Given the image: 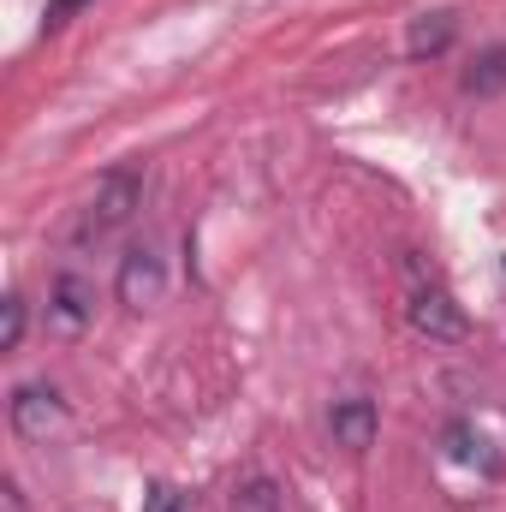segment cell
Listing matches in <instances>:
<instances>
[{
	"label": "cell",
	"instance_id": "6da1fadb",
	"mask_svg": "<svg viewBox=\"0 0 506 512\" xmlns=\"http://www.w3.org/2000/svg\"><path fill=\"white\" fill-rule=\"evenodd\" d=\"M405 322H411L423 340H435V346H459V340L471 334L465 304L423 268L417 251H405Z\"/></svg>",
	"mask_w": 506,
	"mask_h": 512
},
{
	"label": "cell",
	"instance_id": "7a4b0ae2",
	"mask_svg": "<svg viewBox=\"0 0 506 512\" xmlns=\"http://www.w3.org/2000/svg\"><path fill=\"white\" fill-rule=\"evenodd\" d=\"M137 203H143V173H137V167H114V173L96 185V197L84 203V215H78V227H72V245H102V239H114L131 215H137Z\"/></svg>",
	"mask_w": 506,
	"mask_h": 512
},
{
	"label": "cell",
	"instance_id": "3957f363",
	"mask_svg": "<svg viewBox=\"0 0 506 512\" xmlns=\"http://www.w3.org/2000/svg\"><path fill=\"white\" fill-rule=\"evenodd\" d=\"M6 423H12V435L18 441H30V447H48L66 423H72V411H66V399H60V387L48 382H18L12 387V399H6Z\"/></svg>",
	"mask_w": 506,
	"mask_h": 512
},
{
	"label": "cell",
	"instance_id": "277c9868",
	"mask_svg": "<svg viewBox=\"0 0 506 512\" xmlns=\"http://www.w3.org/2000/svg\"><path fill=\"white\" fill-rule=\"evenodd\" d=\"M90 322H96V286L84 274H54L48 280V304H42L48 340H84Z\"/></svg>",
	"mask_w": 506,
	"mask_h": 512
},
{
	"label": "cell",
	"instance_id": "5b68a950",
	"mask_svg": "<svg viewBox=\"0 0 506 512\" xmlns=\"http://www.w3.org/2000/svg\"><path fill=\"white\" fill-rule=\"evenodd\" d=\"M114 298L126 304V310H155L161 298H167V262L155 245H131L120 256V268H114Z\"/></svg>",
	"mask_w": 506,
	"mask_h": 512
},
{
	"label": "cell",
	"instance_id": "8992f818",
	"mask_svg": "<svg viewBox=\"0 0 506 512\" xmlns=\"http://www.w3.org/2000/svg\"><path fill=\"white\" fill-rule=\"evenodd\" d=\"M441 465H447V471H465V477H477V483H495V477H501V459L489 453V441H483L471 423H447V429H441Z\"/></svg>",
	"mask_w": 506,
	"mask_h": 512
},
{
	"label": "cell",
	"instance_id": "52a82bcc",
	"mask_svg": "<svg viewBox=\"0 0 506 512\" xmlns=\"http://www.w3.org/2000/svg\"><path fill=\"white\" fill-rule=\"evenodd\" d=\"M376 429H381L376 399H364V393H352V399H334V411H328V435H334V447H346V453H364V447L376 441Z\"/></svg>",
	"mask_w": 506,
	"mask_h": 512
},
{
	"label": "cell",
	"instance_id": "ba28073f",
	"mask_svg": "<svg viewBox=\"0 0 506 512\" xmlns=\"http://www.w3.org/2000/svg\"><path fill=\"white\" fill-rule=\"evenodd\" d=\"M453 30H459V18H453V12H423V18H411L405 54H411V60H435V54H447V48H453Z\"/></svg>",
	"mask_w": 506,
	"mask_h": 512
},
{
	"label": "cell",
	"instance_id": "9c48e42d",
	"mask_svg": "<svg viewBox=\"0 0 506 512\" xmlns=\"http://www.w3.org/2000/svg\"><path fill=\"white\" fill-rule=\"evenodd\" d=\"M286 507V489L274 483V477H245L239 489H233V507L227 512H280Z\"/></svg>",
	"mask_w": 506,
	"mask_h": 512
},
{
	"label": "cell",
	"instance_id": "30bf717a",
	"mask_svg": "<svg viewBox=\"0 0 506 512\" xmlns=\"http://www.w3.org/2000/svg\"><path fill=\"white\" fill-rule=\"evenodd\" d=\"M465 90H471V96H495V90H506V48H489V54L465 72Z\"/></svg>",
	"mask_w": 506,
	"mask_h": 512
},
{
	"label": "cell",
	"instance_id": "8fae6325",
	"mask_svg": "<svg viewBox=\"0 0 506 512\" xmlns=\"http://www.w3.org/2000/svg\"><path fill=\"white\" fill-rule=\"evenodd\" d=\"M24 328H30V304L12 292L6 310H0V352H18V346H24Z\"/></svg>",
	"mask_w": 506,
	"mask_h": 512
},
{
	"label": "cell",
	"instance_id": "7c38bea8",
	"mask_svg": "<svg viewBox=\"0 0 506 512\" xmlns=\"http://www.w3.org/2000/svg\"><path fill=\"white\" fill-rule=\"evenodd\" d=\"M143 512H185V495L173 483H149L143 489Z\"/></svg>",
	"mask_w": 506,
	"mask_h": 512
},
{
	"label": "cell",
	"instance_id": "4fadbf2b",
	"mask_svg": "<svg viewBox=\"0 0 506 512\" xmlns=\"http://www.w3.org/2000/svg\"><path fill=\"white\" fill-rule=\"evenodd\" d=\"M78 6H90V0H48V12H42V24H48V30H60V24H66V18H72Z\"/></svg>",
	"mask_w": 506,
	"mask_h": 512
},
{
	"label": "cell",
	"instance_id": "5bb4252c",
	"mask_svg": "<svg viewBox=\"0 0 506 512\" xmlns=\"http://www.w3.org/2000/svg\"><path fill=\"white\" fill-rule=\"evenodd\" d=\"M6 512H24V489H18L12 477H6Z\"/></svg>",
	"mask_w": 506,
	"mask_h": 512
}]
</instances>
